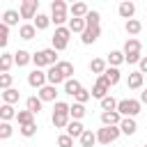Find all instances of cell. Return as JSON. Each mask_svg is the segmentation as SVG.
<instances>
[{"label":"cell","instance_id":"1","mask_svg":"<svg viewBox=\"0 0 147 147\" xmlns=\"http://www.w3.org/2000/svg\"><path fill=\"white\" fill-rule=\"evenodd\" d=\"M69 103L64 101H55V108H53V115H51V122L55 129H67L69 122H71V115H69Z\"/></svg>","mask_w":147,"mask_h":147},{"label":"cell","instance_id":"2","mask_svg":"<svg viewBox=\"0 0 147 147\" xmlns=\"http://www.w3.org/2000/svg\"><path fill=\"white\" fill-rule=\"evenodd\" d=\"M140 51H142V46H140V41L138 39H126L124 41V57H126V62L129 64H138L140 60H142V55H140Z\"/></svg>","mask_w":147,"mask_h":147},{"label":"cell","instance_id":"3","mask_svg":"<svg viewBox=\"0 0 147 147\" xmlns=\"http://www.w3.org/2000/svg\"><path fill=\"white\" fill-rule=\"evenodd\" d=\"M69 37H71V30L69 28H55V32H53V37H51V48H55L57 53L60 51H64L67 46H69Z\"/></svg>","mask_w":147,"mask_h":147},{"label":"cell","instance_id":"4","mask_svg":"<svg viewBox=\"0 0 147 147\" xmlns=\"http://www.w3.org/2000/svg\"><path fill=\"white\" fill-rule=\"evenodd\" d=\"M67 11H69V7H67L64 0H53V5H51V21H53L57 28H62V23L69 21V18H67Z\"/></svg>","mask_w":147,"mask_h":147},{"label":"cell","instance_id":"5","mask_svg":"<svg viewBox=\"0 0 147 147\" xmlns=\"http://www.w3.org/2000/svg\"><path fill=\"white\" fill-rule=\"evenodd\" d=\"M140 108H142L140 99H122V101L117 103V113H119L122 117H136V115L140 113Z\"/></svg>","mask_w":147,"mask_h":147},{"label":"cell","instance_id":"6","mask_svg":"<svg viewBox=\"0 0 147 147\" xmlns=\"http://www.w3.org/2000/svg\"><path fill=\"white\" fill-rule=\"evenodd\" d=\"M119 133H122L119 126H101L96 131V140H99V145H110L119 138Z\"/></svg>","mask_w":147,"mask_h":147},{"label":"cell","instance_id":"7","mask_svg":"<svg viewBox=\"0 0 147 147\" xmlns=\"http://www.w3.org/2000/svg\"><path fill=\"white\" fill-rule=\"evenodd\" d=\"M28 85H30V87H34L37 92H39L44 85H48L46 71H41V69H34V71H30V74H28Z\"/></svg>","mask_w":147,"mask_h":147},{"label":"cell","instance_id":"8","mask_svg":"<svg viewBox=\"0 0 147 147\" xmlns=\"http://www.w3.org/2000/svg\"><path fill=\"white\" fill-rule=\"evenodd\" d=\"M37 9H39V0H23L18 7V14H21V18H34L39 14Z\"/></svg>","mask_w":147,"mask_h":147},{"label":"cell","instance_id":"9","mask_svg":"<svg viewBox=\"0 0 147 147\" xmlns=\"http://www.w3.org/2000/svg\"><path fill=\"white\" fill-rule=\"evenodd\" d=\"M90 92H92V96H96V99L101 101V99H106V96H108L110 85L106 83V78H103V76H99V78H96V83L92 85V90H90Z\"/></svg>","mask_w":147,"mask_h":147},{"label":"cell","instance_id":"10","mask_svg":"<svg viewBox=\"0 0 147 147\" xmlns=\"http://www.w3.org/2000/svg\"><path fill=\"white\" fill-rule=\"evenodd\" d=\"M99 34H101V28H99V25H87L85 32L80 34V41H83L85 46H90V44H94V41L99 39Z\"/></svg>","mask_w":147,"mask_h":147},{"label":"cell","instance_id":"11","mask_svg":"<svg viewBox=\"0 0 147 147\" xmlns=\"http://www.w3.org/2000/svg\"><path fill=\"white\" fill-rule=\"evenodd\" d=\"M46 78H48V85H60V83H67V78H64V74L57 69V64L55 67H48V71H46Z\"/></svg>","mask_w":147,"mask_h":147},{"label":"cell","instance_id":"12","mask_svg":"<svg viewBox=\"0 0 147 147\" xmlns=\"http://www.w3.org/2000/svg\"><path fill=\"white\" fill-rule=\"evenodd\" d=\"M124 117L117 113V110H108V113H101V124L103 126H119V122H122Z\"/></svg>","mask_w":147,"mask_h":147},{"label":"cell","instance_id":"13","mask_svg":"<svg viewBox=\"0 0 147 147\" xmlns=\"http://www.w3.org/2000/svg\"><path fill=\"white\" fill-rule=\"evenodd\" d=\"M119 131H122L124 136H133V133L138 131V124H136V117H124V119L119 122Z\"/></svg>","mask_w":147,"mask_h":147},{"label":"cell","instance_id":"14","mask_svg":"<svg viewBox=\"0 0 147 147\" xmlns=\"http://www.w3.org/2000/svg\"><path fill=\"white\" fill-rule=\"evenodd\" d=\"M69 11H71V18H85V16L90 14V7H87L85 2H74V5L69 7Z\"/></svg>","mask_w":147,"mask_h":147},{"label":"cell","instance_id":"15","mask_svg":"<svg viewBox=\"0 0 147 147\" xmlns=\"http://www.w3.org/2000/svg\"><path fill=\"white\" fill-rule=\"evenodd\" d=\"M18 37L25 39V41L34 39V37H37V28H34V23H23V25L18 28Z\"/></svg>","mask_w":147,"mask_h":147},{"label":"cell","instance_id":"16","mask_svg":"<svg viewBox=\"0 0 147 147\" xmlns=\"http://www.w3.org/2000/svg\"><path fill=\"white\" fill-rule=\"evenodd\" d=\"M32 62V53H28L25 48H18L16 53H14V64L16 67H25V64H30Z\"/></svg>","mask_w":147,"mask_h":147},{"label":"cell","instance_id":"17","mask_svg":"<svg viewBox=\"0 0 147 147\" xmlns=\"http://www.w3.org/2000/svg\"><path fill=\"white\" fill-rule=\"evenodd\" d=\"M37 96H39L41 101H55V96H57V87H55V85H44V87L37 92Z\"/></svg>","mask_w":147,"mask_h":147},{"label":"cell","instance_id":"18","mask_svg":"<svg viewBox=\"0 0 147 147\" xmlns=\"http://www.w3.org/2000/svg\"><path fill=\"white\" fill-rule=\"evenodd\" d=\"M117 11H119V16L122 18H126V21H131L133 18V14H136V5L133 2H119V7H117Z\"/></svg>","mask_w":147,"mask_h":147},{"label":"cell","instance_id":"19","mask_svg":"<svg viewBox=\"0 0 147 147\" xmlns=\"http://www.w3.org/2000/svg\"><path fill=\"white\" fill-rule=\"evenodd\" d=\"M106 69H108V62H106L103 57H94V60L90 62V71H92V74H96V76H103V74H106Z\"/></svg>","mask_w":147,"mask_h":147},{"label":"cell","instance_id":"20","mask_svg":"<svg viewBox=\"0 0 147 147\" xmlns=\"http://www.w3.org/2000/svg\"><path fill=\"white\" fill-rule=\"evenodd\" d=\"M106 62H108V67H119L122 62H126L124 51H110V53H108V57H106Z\"/></svg>","mask_w":147,"mask_h":147},{"label":"cell","instance_id":"21","mask_svg":"<svg viewBox=\"0 0 147 147\" xmlns=\"http://www.w3.org/2000/svg\"><path fill=\"white\" fill-rule=\"evenodd\" d=\"M103 78H106V83L113 87V85H117V83H119L122 74H119V69H117V67H108V69H106V74H103Z\"/></svg>","mask_w":147,"mask_h":147},{"label":"cell","instance_id":"22","mask_svg":"<svg viewBox=\"0 0 147 147\" xmlns=\"http://www.w3.org/2000/svg\"><path fill=\"white\" fill-rule=\"evenodd\" d=\"M41 106H44V101H41L39 96H28V99H25V108H28L32 115H39V113H41Z\"/></svg>","mask_w":147,"mask_h":147},{"label":"cell","instance_id":"23","mask_svg":"<svg viewBox=\"0 0 147 147\" xmlns=\"http://www.w3.org/2000/svg\"><path fill=\"white\" fill-rule=\"evenodd\" d=\"M16 110H14V106H9V103H2L0 106V119L2 122H11V119H16Z\"/></svg>","mask_w":147,"mask_h":147},{"label":"cell","instance_id":"24","mask_svg":"<svg viewBox=\"0 0 147 147\" xmlns=\"http://www.w3.org/2000/svg\"><path fill=\"white\" fill-rule=\"evenodd\" d=\"M83 133H85V126H83L80 122L71 119V122H69V126H67V136H71V138H80Z\"/></svg>","mask_w":147,"mask_h":147},{"label":"cell","instance_id":"25","mask_svg":"<svg viewBox=\"0 0 147 147\" xmlns=\"http://www.w3.org/2000/svg\"><path fill=\"white\" fill-rule=\"evenodd\" d=\"M78 140H80V147H94V145L99 142V140H96V133L90 131V129H85V133H83Z\"/></svg>","mask_w":147,"mask_h":147},{"label":"cell","instance_id":"26","mask_svg":"<svg viewBox=\"0 0 147 147\" xmlns=\"http://www.w3.org/2000/svg\"><path fill=\"white\" fill-rule=\"evenodd\" d=\"M18 18H21V14H18L16 9H7V11L2 14V23L9 25V28H11V25H18Z\"/></svg>","mask_w":147,"mask_h":147},{"label":"cell","instance_id":"27","mask_svg":"<svg viewBox=\"0 0 147 147\" xmlns=\"http://www.w3.org/2000/svg\"><path fill=\"white\" fill-rule=\"evenodd\" d=\"M67 28L71 30V34H74V32L83 34L85 28H87V23H85V18H69V25H67Z\"/></svg>","mask_w":147,"mask_h":147},{"label":"cell","instance_id":"28","mask_svg":"<svg viewBox=\"0 0 147 147\" xmlns=\"http://www.w3.org/2000/svg\"><path fill=\"white\" fill-rule=\"evenodd\" d=\"M11 64H14V53H2L0 55V74H9Z\"/></svg>","mask_w":147,"mask_h":147},{"label":"cell","instance_id":"29","mask_svg":"<svg viewBox=\"0 0 147 147\" xmlns=\"http://www.w3.org/2000/svg\"><path fill=\"white\" fill-rule=\"evenodd\" d=\"M126 83H129L131 90H140L142 83H145V76H142L140 71H133V74H129V80H126Z\"/></svg>","mask_w":147,"mask_h":147},{"label":"cell","instance_id":"30","mask_svg":"<svg viewBox=\"0 0 147 147\" xmlns=\"http://www.w3.org/2000/svg\"><path fill=\"white\" fill-rule=\"evenodd\" d=\"M18 99H21V92L18 90H5L2 92V103H9V106H14V103H18Z\"/></svg>","mask_w":147,"mask_h":147},{"label":"cell","instance_id":"31","mask_svg":"<svg viewBox=\"0 0 147 147\" xmlns=\"http://www.w3.org/2000/svg\"><path fill=\"white\" fill-rule=\"evenodd\" d=\"M80 90H83V85H80V80H76V78H69V80L64 83V92L71 94V96H76Z\"/></svg>","mask_w":147,"mask_h":147},{"label":"cell","instance_id":"32","mask_svg":"<svg viewBox=\"0 0 147 147\" xmlns=\"http://www.w3.org/2000/svg\"><path fill=\"white\" fill-rule=\"evenodd\" d=\"M85 106L83 103H71V108H69V115H71V119H76V122H80L83 117H85Z\"/></svg>","mask_w":147,"mask_h":147},{"label":"cell","instance_id":"33","mask_svg":"<svg viewBox=\"0 0 147 147\" xmlns=\"http://www.w3.org/2000/svg\"><path fill=\"white\" fill-rule=\"evenodd\" d=\"M32 64H34V69H44V67H48V60H46L44 51H37V53H32Z\"/></svg>","mask_w":147,"mask_h":147},{"label":"cell","instance_id":"34","mask_svg":"<svg viewBox=\"0 0 147 147\" xmlns=\"http://www.w3.org/2000/svg\"><path fill=\"white\" fill-rule=\"evenodd\" d=\"M51 23H53V21H51V16H46V14H37V16H34V28H37V30H46Z\"/></svg>","mask_w":147,"mask_h":147},{"label":"cell","instance_id":"35","mask_svg":"<svg viewBox=\"0 0 147 147\" xmlns=\"http://www.w3.org/2000/svg\"><path fill=\"white\" fill-rule=\"evenodd\" d=\"M57 69L64 74V78H67V80H69V78H74V64H71V62L60 60V62H57Z\"/></svg>","mask_w":147,"mask_h":147},{"label":"cell","instance_id":"36","mask_svg":"<svg viewBox=\"0 0 147 147\" xmlns=\"http://www.w3.org/2000/svg\"><path fill=\"white\" fill-rule=\"evenodd\" d=\"M117 103H119V101H117L115 96L108 94L106 99H101V110H103V113H108V110H117Z\"/></svg>","mask_w":147,"mask_h":147},{"label":"cell","instance_id":"37","mask_svg":"<svg viewBox=\"0 0 147 147\" xmlns=\"http://www.w3.org/2000/svg\"><path fill=\"white\" fill-rule=\"evenodd\" d=\"M124 28H126V32H129V34H138V32L142 30V23H140L138 18H131V21H126V23H124Z\"/></svg>","mask_w":147,"mask_h":147},{"label":"cell","instance_id":"38","mask_svg":"<svg viewBox=\"0 0 147 147\" xmlns=\"http://www.w3.org/2000/svg\"><path fill=\"white\" fill-rule=\"evenodd\" d=\"M16 119H18V124L21 126H25V124H30V122H34V115L25 108V110H18V115H16Z\"/></svg>","mask_w":147,"mask_h":147},{"label":"cell","instance_id":"39","mask_svg":"<svg viewBox=\"0 0 147 147\" xmlns=\"http://www.w3.org/2000/svg\"><path fill=\"white\" fill-rule=\"evenodd\" d=\"M34 133H37V122H30V124L21 126V136H25V138H32Z\"/></svg>","mask_w":147,"mask_h":147},{"label":"cell","instance_id":"40","mask_svg":"<svg viewBox=\"0 0 147 147\" xmlns=\"http://www.w3.org/2000/svg\"><path fill=\"white\" fill-rule=\"evenodd\" d=\"M7 41H9V25L0 23V46L5 48V46H7Z\"/></svg>","mask_w":147,"mask_h":147},{"label":"cell","instance_id":"41","mask_svg":"<svg viewBox=\"0 0 147 147\" xmlns=\"http://www.w3.org/2000/svg\"><path fill=\"white\" fill-rule=\"evenodd\" d=\"M90 96H92V92H90V90H85V87H83V90H80V92H78V94H76V96H74V99H76V103H83V106H85V103H87V101H90Z\"/></svg>","mask_w":147,"mask_h":147},{"label":"cell","instance_id":"42","mask_svg":"<svg viewBox=\"0 0 147 147\" xmlns=\"http://www.w3.org/2000/svg\"><path fill=\"white\" fill-rule=\"evenodd\" d=\"M11 133H14L11 124H9V122H0V138H2V140H7Z\"/></svg>","mask_w":147,"mask_h":147},{"label":"cell","instance_id":"43","mask_svg":"<svg viewBox=\"0 0 147 147\" xmlns=\"http://www.w3.org/2000/svg\"><path fill=\"white\" fill-rule=\"evenodd\" d=\"M99 21H101V16H99V11H94V9H90V14L85 16V23H87V25H99Z\"/></svg>","mask_w":147,"mask_h":147},{"label":"cell","instance_id":"44","mask_svg":"<svg viewBox=\"0 0 147 147\" xmlns=\"http://www.w3.org/2000/svg\"><path fill=\"white\" fill-rule=\"evenodd\" d=\"M0 90H11V74H0Z\"/></svg>","mask_w":147,"mask_h":147},{"label":"cell","instance_id":"45","mask_svg":"<svg viewBox=\"0 0 147 147\" xmlns=\"http://www.w3.org/2000/svg\"><path fill=\"white\" fill-rule=\"evenodd\" d=\"M57 147H74V138L67 136V133H62V136L57 138Z\"/></svg>","mask_w":147,"mask_h":147},{"label":"cell","instance_id":"46","mask_svg":"<svg viewBox=\"0 0 147 147\" xmlns=\"http://www.w3.org/2000/svg\"><path fill=\"white\" fill-rule=\"evenodd\" d=\"M138 67H140V74L145 76V74H147V55H142V60L138 62Z\"/></svg>","mask_w":147,"mask_h":147},{"label":"cell","instance_id":"47","mask_svg":"<svg viewBox=\"0 0 147 147\" xmlns=\"http://www.w3.org/2000/svg\"><path fill=\"white\" fill-rule=\"evenodd\" d=\"M140 103H147V90L140 92Z\"/></svg>","mask_w":147,"mask_h":147},{"label":"cell","instance_id":"48","mask_svg":"<svg viewBox=\"0 0 147 147\" xmlns=\"http://www.w3.org/2000/svg\"><path fill=\"white\" fill-rule=\"evenodd\" d=\"M145 147H147V145H145Z\"/></svg>","mask_w":147,"mask_h":147}]
</instances>
